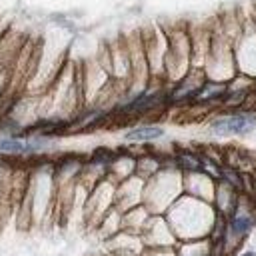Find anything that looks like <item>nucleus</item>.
I'll return each mask as SVG.
<instances>
[{"mask_svg": "<svg viewBox=\"0 0 256 256\" xmlns=\"http://www.w3.org/2000/svg\"><path fill=\"white\" fill-rule=\"evenodd\" d=\"M256 126V116L250 114H236L228 118H220L212 124V130L218 134H244Z\"/></svg>", "mask_w": 256, "mask_h": 256, "instance_id": "obj_1", "label": "nucleus"}, {"mask_svg": "<svg viewBox=\"0 0 256 256\" xmlns=\"http://www.w3.org/2000/svg\"><path fill=\"white\" fill-rule=\"evenodd\" d=\"M164 134L162 128L158 126H140V128H134L126 134V140H132V142H142V140H156Z\"/></svg>", "mask_w": 256, "mask_h": 256, "instance_id": "obj_2", "label": "nucleus"}, {"mask_svg": "<svg viewBox=\"0 0 256 256\" xmlns=\"http://www.w3.org/2000/svg\"><path fill=\"white\" fill-rule=\"evenodd\" d=\"M40 144L38 142H22V140H14V138H0V152H32L36 150Z\"/></svg>", "mask_w": 256, "mask_h": 256, "instance_id": "obj_3", "label": "nucleus"}, {"mask_svg": "<svg viewBox=\"0 0 256 256\" xmlns=\"http://www.w3.org/2000/svg\"><path fill=\"white\" fill-rule=\"evenodd\" d=\"M250 228H252V220L246 218V216H238V218H234V222H232L234 234H244V232H248Z\"/></svg>", "mask_w": 256, "mask_h": 256, "instance_id": "obj_4", "label": "nucleus"}, {"mask_svg": "<svg viewBox=\"0 0 256 256\" xmlns=\"http://www.w3.org/2000/svg\"><path fill=\"white\" fill-rule=\"evenodd\" d=\"M182 162H184L186 168H192V170H198L200 168V162L196 158H192V156H182Z\"/></svg>", "mask_w": 256, "mask_h": 256, "instance_id": "obj_5", "label": "nucleus"}, {"mask_svg": "<svg viewBox=\"0 0 256 256\" xmlns=\"http://www.w3.org/2000/svg\"><path fill=\"white\" fill-rule=\"evenodd\" d=\"M244 256H254V252H248V254H244Z\"/></svg>", "mask_w": 256, "mask_h": 256, "instance_id": "obj_6", "label": "nucleus"}]
</instances>
